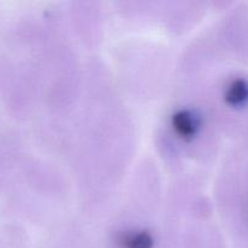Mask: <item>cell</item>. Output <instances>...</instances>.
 <instances>
[{
	"instance_id": "1",
	"label": "cell",
	"mask_w": 248,
	"mask_h": 248,
	"mask_svg": "<svg viewBox=\"0 0 248 248\" xmlns=\"http://www.w3.org/2000/svg\"><path fill=\"white\" fill-rule=\"evenodd\" d=\"M172 125L174 131L182 138H190L195 135L198 128V121L195 116L189 111H179L172 118Z\"/></svg>"
},
{
	"instance_id": "2",
	"label": "cell",
	"mask_w": 248,
	"mask_h": 248,
	"mask_svg": "<svg viewBox=\"0 0 248 248\" xmlns=\"http://www.w3.org/2000/svg\"><path fill=\"white\" fill-rule=\"evenodd\" d=\"M225 98L232 106H240L248 101V82L237 79L230 84Z\"/></svg>"
},
{
	"instance_id": "3",
	"label": "cell",
	"mask_w": 248,
	"mask_h": 248,
	"mask_svg": "<svg viewBox=\"0 0 248 248\" xmlns=\"http://www.w3.org/2000/svg\"><path fill=\"white\" fill-rule=\"evenodd\" d=\"M120 245L123 248H152L153 237L145 232L127 234L121 237Z\"/></svg>"
}]
</instances>
